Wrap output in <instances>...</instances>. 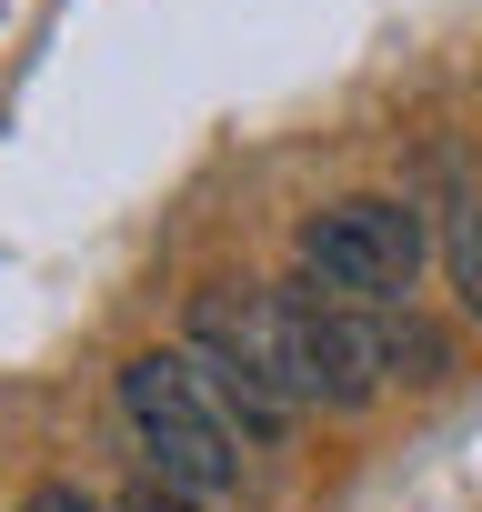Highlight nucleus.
Wrapping results in <instances>:
<instances>
[{"label": "nucleus", "mask_w": 482, "mask_h": 512, "mask_svg": "<svg viewBox=\"0 0 482 512\" xmlns=\"http://www.w3.org/2000/svg\"><path fill=\"white\" fill-rule=\"evenodd\" d=\"M302 332H312V302L302 282H211L191 292V362L211 382V402L231 412V432L272 442L292 412H312V372H302Z\"/></svg>", "instance_id": "1"}, {"label": "nucleus", "mask_w": 482, "mask_h": 512, "mask_svg": "<svg viewBox=\"0 0 482 512\" xmlns=\"http://www.w3.org/2000/svg\"><path fill=\"white\" fill-rule=\"evenodd\" d=\"M121 422H131L151 482H171V492H191V502H211V492L241 482V432H231V412L211 402V382H201L191 352H141V362L121 372Z\"/></svg>", "instance_id": "2"}, {"label": "nucleus", "mask_w": 482, "mask_h": 512, "mask_svg": "<svg viewBox=\"0 0 482 512\" xmlns=\"http://www.w3.org/2000/svg\"><path fill=\"white\" fill-rule=\"evenodd\" d=\"M422 251H432V231L412 201H382V191L332 201L302 221V292H322L342 312H392L422 272Z\"/></svg>", "instance_id": "3"}, {"label": "nucleus", "mask_w": 482, "mask_h": 512, "mask_svg": "<svg viewBox=\"0 0 482 512\" xmlns=\"http://www.w3.org/2000/svg\"><path fill=\"white\" fill-rule=\"evenodd\" d=\"M312 302V332H302V372H312V402L322 412H362L392 372H382V322L372 312H342V302H322V292H302Z\"/></svg>", "instance_id": "4"}, {"label": "nucleus", "mask_w": 482, "mask_h": 512, "mask_svg": "<svg viewBox=\"0 0 482 512\" xmlns=\"http://www.w3.org/2000/svg\"><path fill=\"white\" fill-rule=\"evenodd\" d=\"M382 372H402V382H442V372H452V352H442V332L392 322V332H382Z\"/></svg>", "instance_id": "5"}, {"label": "nucleus", "mask_w": 482, "mask_h": 512, "mask_svg": "<svg viewBox=\"0 0 482 512\" xmlns=\"http://www.w3.org/2000/svg\"><path fill=\"white\" fill-rule=\"evenodd\" d=\"M452 282L482 312V191H452Z\"/></svg>", "instance_id": "6"}, {"label": "nucleus", "mask_w": 482, "mask_h": 512, "mask_svg": "<svg viewBox=\"0 0 482 512\" xmlns=\"http://www.w3.org/2000/svg\"><path fill=\"white\" fill-rule=\"evenodd\" d=\"M121 512H201V502H191V492H171V482H151V472H141V482H131V492H121Z\"/></svg>", "instance_id": "7"}, {"label": "nucleus", "mask_w": 482, "mask_h": 512, "mask_svg": "<svg viewBox=\"0 0 482 512\" xmlns=\"http://www.w3.org/2000/svg\"><path fill=\"white\" fill-rule=\"evenodd\" d=\"M21 512H101V502H91V492H81V482H41V492H31V502H21Z\"/></svg>", "instance_id": "8"}]
</instances>
